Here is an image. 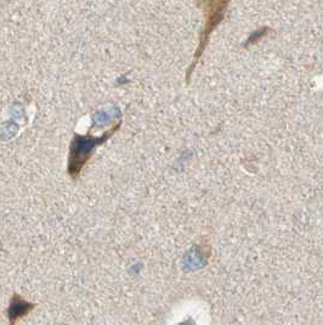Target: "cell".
Returning a JSON list of instances; mask_svg holds the SVG:
<instances>
[{"label": "cell", "mask_w": 323, "mask_h": 325, "mask_svg": "<svg viewBox=\"0 0 323 325\" xmlns=\"http://www.w3.org/2000/svg\"><path fill=\"white\" fill-rule=\"evenodd\" d=\"M119 127H121V122L113 125L112 129L106 132L102 137L98 138L89 137V135H85V137H83V135H76L74 137L70 147L68 167H67V172H68L71 178H78L84 166L86 165V162L91 157L94 150L99 145L105 143V141H107L114 134V132L119 129Z\"/></svg>", "instance_id": "1"}, {"label": "cell", "mask_w": 323, "mask_h": 325, "mask_svg": "<svg viewBox=\"0 0 323 325\" xmlns=\"http://www.w3.org/2000/svg\"><path fill=\"white\" fill-rule=\"evenodd\" d=\"M198 2L202 3L203 9H204L203 11H204L205 16V24L201 33V38H199L198 50H197L192 65L190 67L189 73H187V79H190L192 71L195 70L196 63L198 62L199 57H201L202 53L204 51L212 32L218 27V25L220 24L222 20H224L226 8H227L230 0H198Z\"/></svg>", "instance_id": "2"}]
</instances>
